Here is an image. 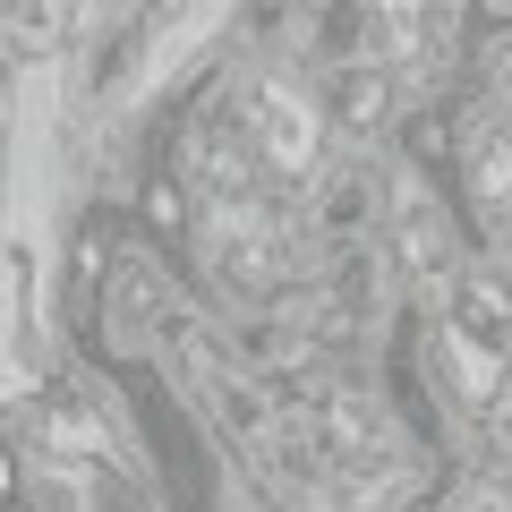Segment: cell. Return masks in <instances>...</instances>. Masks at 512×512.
I'll use <instances>...</instances> for the list:
<instances>
[{"mask_svg": "<svg viewBox=\"0 0 512 512\" xmlns=\"http://www.w3.org/2000/svg\"><path fill=\"white\" fill-rule=\"evenodd\" d=\"M239 137H248L274 171H308V163H316V120L299 111L291 86H256V94H248V128H239Z\"/></svg>", "mask_w": 512, "mask_h": 512, "instance_id": "obj_1", "label": "cell"}, {"mask_svg": "<svg viewBox=\"0 0 512 512\" xmlns=\"http://www.w3.org/2000/svg\"><path fill=\"white\" fill-rule=\"evenodd\" d=\"M367 214H376V180L367 171L325 180V231H367Z\"/></svg>", "mask_w": 512, "mask_h": 512, "instance_id": "obj_2", "label": "cell"}]
</instances>
